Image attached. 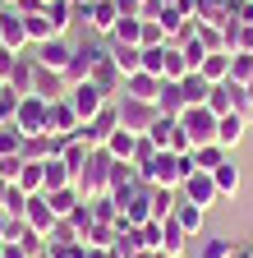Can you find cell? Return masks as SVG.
Here are the masks:
<instances>
[{"instance_id": "52a82bcc", "label": "cell", "mask_w": 253, "mask_h": 258, "mask_svg": "<svg viewBox=\"0 0 253 258\" xmlns=\"http://www.w3.org/2000/svg\"><path fill=\"white\" fill-rule=\"evenodd\" d=\"M184 124H189V139H212V115L207 111H189Z\"/></svg>"}, {"instance_id": "277c9868", "label": "cell", "mask_w": 253, "mask_h": 258, "mask_svg": "<svg viewBox=\"0 0 253 258\" xmlns=\"http://www.w3.org/2000/svg\"><path fill=\"white\" fill-rule=\"evenodd\" d=\"M88 23L97 28V32H115V23H120V5H115V0H92Z\"/></svg>"}, {"instance_id": "8fae6325", "label": "cell", "mask_w": 253, "mask_h": 258, "mask_svg": "<svg viewBox=\"0 0 253 258\" xmlns=\"http://www.w3.org/2000/svg\"><path fill=\"white\" fill-rule=\"evenodd\" d=\"M180 226H184V231H194V226H203V212H198V208H184V212H180Z\"/></svg>"}, {"instance_id": "5b68a950", "label": "cell", "mask_w": 253, "mask_h": 258, "mask_svg": "<svg viewBox=\"0 0 253 258\" xmlns=\"http://www.w3.org/2000/svg\"><path fill=\"white\" fill-rule=\"evenodd\" d=\"M69 60H74V51L60 37H46L42 42V70H69Z\"/></svg>"}, {"instance_id": "3957f363", "label": "cell", "mask_w": 253, "mask_h": 258, "mask_svg": "<svg viewBox=\"0 0 253 258\" xmlns=\"http://www.w3.org/2000/svg\"><path fill=\"white\" fill-rule=\"evenodd\" d=\"M97 111H102V88H97V83H78V88H74V115L92 120Z\"/></svg>"}, {"instance_id": "8992f818", "label": "cell", "mask_w": 253, "mask_h": 258, "mask_svg": "<svg viewBox=\"0 0 253 258\" xmlns=\"http://www.w3.org/2000/svg\"><path fill=\"white\" fill-rule=\"evenodd\" d=\"M212 194H216V180H212V175H189V199H194L198 208L212 199Z\"/></svg>"}, {"instance_id": "6da1fadb", "label": "cell", "mask_w": 253, "mask_h": 258, "mask_svg": "<svg viewBox=\"0 0 253 258\" xmlns=\"http://www.w3.org/2000/svg\"><path fill=\"white\" fill-rule=\"evenodd\" d=\"M0 42H5V46H23V42H28V19H23L14 5L0 10Z\"/></svg>"}, {"instance_id": "7a4b0ae2", "label": "cell", "mask_w": 253, "mask_h": 258, "mask_svg": "<svg viewBox=\"0 0 253 258\" xmlns=\"http://www.w3.org/2000/svg\"><path fill=\"white\" fill-rule=\"evenodd\" d=\"M14 115H19V129H28V134H37V129H42V124L51 120V106L42 102V97H28V102H19V111H14Z\"/></svg>"}, {"instance_id": "ba28073f", "label": "cell", "mask_w": 253, "mask_h": 258, "mask_svg": "<svg viewBox=\"0 0 253 258\" xmlns=\"http://www.w3.org/2000/svg\"><path fill=\"white\" fill-rule=\"evenodd\" d=\"M152 120V111H147V102H124V129H138V124H147Z\"/></svg>"}, {"instance_id": "5bb4252c", "label": "cell", "mask_w": 253, "mask_h": 258, "mask_svg": "<svg viewBox=\"0 0 253 258\" xmlns=\"http://www.w3.org/2000/svg\"><path fill=\"white\" fill-rule=\"evenodd\" d=\"M0 231H5V226H0Z\"/></svg>"}, {"instance_id": "4fadbf2b", "label": "cell", "mask_w": 253, "mask_h": 258, "mask_svg": "<svg viewBox=\"0 0 253 258\" xmlns=\"http://www.w3.org/2000/svg\"><path fill=\"white\" fill-rule=\"evenodd\" d=\"M156 258H171V253H156Z\"/></svg>"}, {"instance_id": "30bf717a", "label": "cell", "mask_w": 253, "mask_h": 258, "mask_svg": "<svg viewBox=\"0 0 253 258\" xmlns=\"http://www.w3.org/2000/svg\"><path fill=\"white\" fill-rule=\"evenodd\" d=\"M226 253H230L226 240H207V244H203V258H226Z\"/></svg>"}, {"instance_id": "9c48e42d", "label": "cell", "mask_w": 253, "mask_h": 258, "mask_svg": "<svg viewBox=\"0 0 253 258\" xmlns=\"http://www.w3.org/2000/svg\"><path fill=\"white\" fill-rule=\"evenodd\" d=\"M28 217H33V226H37V231H46V226H51V217H55V212H51V203H42V199H37L33 208H28Z\"/></svg>"}, {"instance_id": "7c38bea8", "label": "cell", "mask_w": 253, "mask_h": 258, "mask_svg": "<svg viewBox=\"0 0 253 258\" xmlns=\"http://www.w3.org/2000/svg\"><path fill=\"white\" fill-rule=\"evenodd\" d=\"M161 106H166V111L180 106V88H161Z\"/></svg>"}]
</instances>
